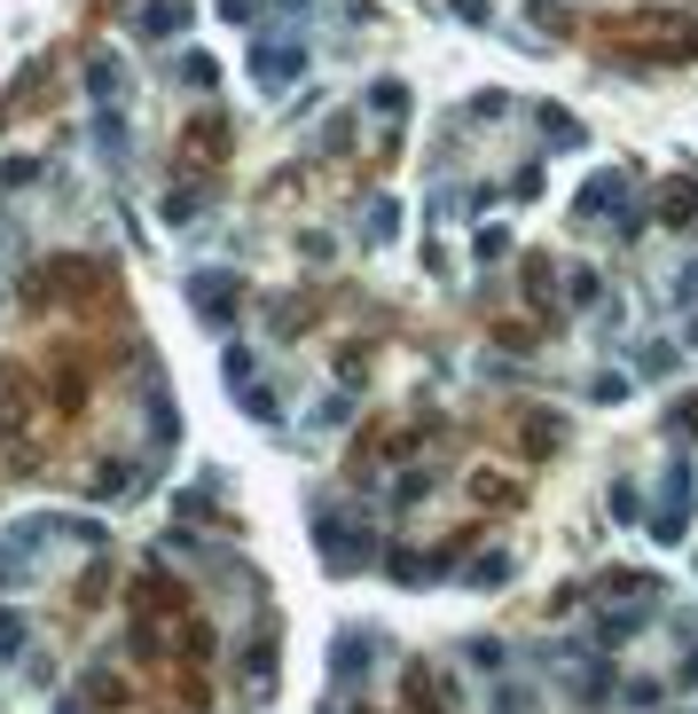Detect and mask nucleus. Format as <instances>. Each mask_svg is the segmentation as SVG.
Returning a JSON list of instances; mask_svg holds the SVG:
<instances>
[{
  "label": "nucleus",
  "instance_id": "3",
  "mask_svg": "<svg viewBox=\"0 0 698 714\" xmlns=\"http://www.w3.org/2000/svg\"><path fill=\"white\" fill-rule=\"evenodd\" d=\"M675 299H683V307H698V259H683V276H675Z\"/></svg>",
  "mask_w": 698,
  "mask_h": 714
},
{
  "label": "nucleus",
  "instance_id": "2",
  "mask_svg": "<svg viewBox=\"0 0 698 714\" xmlns=\"http://www.w3.org/2000/svg\"><path fill=\"white\" fill-rule=\"evenodd\" d=\"M675 370V345H644V377H667Z\"/></svg>",
  "mask_w": 698,
  "mask_h": 714
},
{
  "label": "nucleus",
  "instance_id": "1",
  "mask_svg": "<svg viewBox=\"0 0 698 714\" xmlns=\"http://www.w3.org/2000/svg\"><path fill=\"white\" fill-rule=\"evenodd\" d=\"M644 620H652L644 604H621V612H604V644H621V637H636Z\"/></svg>",
  "mask_w": 698,
  "mask_h": 714
}]
</instances>
